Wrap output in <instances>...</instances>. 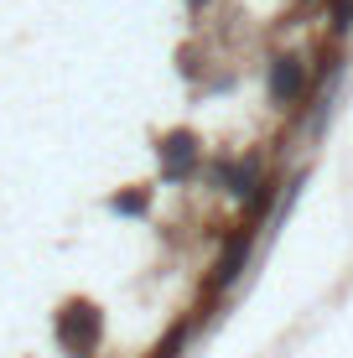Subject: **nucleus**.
<instances>
[{
  "mask_svg": "<svg viewBox=\"0 0 353 358\" xmlns=\"http://www.w3.org/2000/svg\"><path fill=\"white\" fill-rule=\"evenodd\" d=\"M57 338H63L68 353H89L94 343H99V312H94L89 301L63 306V317H57Z\"/></svg>",
  "mask_w": 353,
  "mask_h": 358,
  "instance_id": "f257e3e1",
  "label": "nucleus"
},
{
  "mask_svg": "<svg viewBox=\"0 0 353 358\" xmlns=\"http://www.w3.org/2000/svg\"><path fill=\"white\" fill-rule=\"evenodd\" d=\"M156 156H161L166 177H187V166L198 162V141H192V130H172L161 145H156Z\"/></svg>",
  "mask_w": 353,
  "mask_h": 358,
  "instance_id": "f03ea898",
  "label": "nucleus"
},
{
  "mask_svg": "<svg viewBox=\"0 0 353 358\" xmlns=\"http://www.w3.org/2000/svg\"><path fill=\"white\" fill-rule=\"evenodd\" d=\"M301 89H307V68L296 57H275L271 63V99L275 104H291V99H301Z\"/></svg>",
  "mask_w": 353,
  "mask_h": 358,
  "instance_id": "7ed1b4c3",
  "label": "nucleus"
},
{
  "mask_svg": "<svg viewBox=\"0 0 353 358\" xmlns=\"http://www.w3.org/2000/svg\"><path fill=\"white\" fill-rule=\"evenodd\" d=\"M245 255H250V234H234V244H229V250H224V260H218V286H229V280L239 275Z\"/></svg>",
  "mask_w": 353,
  "mask_h": 358,
  "instance_id": "20e7f679",
  "label": "nucleus"
},
{
  "mask_svg": "<svg viewBox=\"0 0 353 358\" xmlns=\"http://www.w3.org/2000/svg\"><path fill=\"white\" fill-rule=\"evenodd\" d=\"M115 213H145V192H125V197H115Z\"/></svg>",
  "mask_w": 353,
  "mask_h": 358,
  "instance_id": "39448f33",
  "label": "nucleus"
},
{
  "mask_svg": "<svg viewBox=\"0 0 353 358\" xmlns=\"http://www.w3.org/2000/svg\"><path fill=\"white\" fill-rule=\"evenodd\" d=\"M187 6H203V0H187Z\"/></svg>",
  "mask_w": 353,
  "mask_h": 358,
  "instance_id": "423d86ee",
  "label": "nucleus"
}]
</instances>
